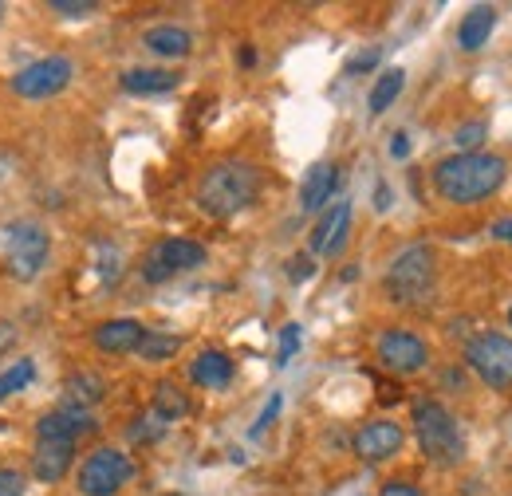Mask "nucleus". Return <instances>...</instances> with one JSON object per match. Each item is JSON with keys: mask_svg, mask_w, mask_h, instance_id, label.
Masks as SVG:
<instances>
[{"mask_svg": "<svg viewBox=\"0 0 512 496\" xmlns=\"http://www.w3.org/2000/svg\"><path fill=\"white\" fill-rule=\"evenodd\" d=\"M493 28H497V8H493V4H477V8H469L465 20H461V28H457V44H461V52H481V48L489 44Z\"/></svg>", "mask_w": 512, "mask_h": 496, "instance_id": "f3484780", "label": "nucleus"}, {"mask_svg": "<svg viewBox=\"0 0 512 496\" xmlns=\"http://www.w3.org/2000/svg\"><path fill=\"white\" fill-rule=\"evenodd\" d=\"M95 430H99V422L91 418V410L64 402L60 410H52L36 422V441H75L83 434H95Z\"/></svg>", "mask_w": 512, "mask_h": 496, "instance_id": "9b49d317", "label": "nucleus"}, {"mask_svg": "<svg viewBox=\"0 0 512 496\" xmlns=\"http://www.w3.org/2000/svg\"><path fill=\"white\" fill-rule=\"evenodd\" d=\"M233 374H237V367L225 351H201L190 367V378L205 390H225L233 382Z\"/></svg>", "mask_w": 512, "mask_h": 496, "instance_id": "a211bd4d", "label": "nucleus"}, {"mask_svg": "<svg viewBox=\"0 0 512 496\" xmlns=\"http://www.w3.org/2000/svg\"><path fill=\"white\" fill-rule=\"evenodd\" d=\"M166 496H182V493H166Z\"/></svg>", "mask_w": 512, "mask_h": 496, "instance_id": "79ce46f5", "label": "nucleus"}, {"mask_svg": "<svg viewBox=\"0 0 512 496\" xmlns=\"http://www.w3.org/2000/svg\"><path fill=\"white\" fill-rule=\"evenodd\" d=\"M150 410H158L166 422H178V418L190 414V398H186L182 386H174V382H158V390H154V406H150Z\"/></svg>", "mask_w": 512, "mask_h": 496, "instance_id": "b1692460", "label": "nucleus"}, {"mask_svg": "<svg viewBox=\"0 0 512 496\" xmlns=\"http://www.w3.org/2000/svg\"><path fill=\"white\" fill-rule=\"evenodd\" d=\"M32 378H36V363L32 359H16L12 367H4L0 371V402L12 398V394H20V390H28Z\"/></svg>", "mask_w": 512, "mask_h": 496, "instance_id": "a878e982", "label": "nucleus"}, {"mask_svg": "<svg viewBox=\"0 0 512 496\" xmlns=\"http://www.w3.org/2000/svg\"><path fill=\"white\" fill-rule=\"evenodd\" d=\"M119 276H123V252L115 245H99V280L115 284Z\"/></svg>", "mask_w": 512, "mask_h": 496, "instance_id": "cd10ccee", "label": "nucleus"}, {"mask_svg": "<svg viewBox=\"0 0 512 496\" xmlns=\"http://www.w3.org/2000/svg\"><path fill=\"white\" fill-rule=\"evenodd\" d=\"M205 245L197 241H186V237H170V241H158V245L146 252L142 260V280L146 284H166L174 280L178 272H193L205 264Z\"/></svg>", "mask_w": 512, "mask_h": 496, "instance_id": "6e6552de", "label": "nucleus"}, {"mask_svg": "<svg viewBox=\"0 0 512 496\" xmlns=\"http://www.w3.org/2000/svg\"><path fill=\"white\" fill-rule=\"evenodd\" d=\"M402 87H406V71H402V67H386L383 75L375 79L371 95H367L371 115H383V111H390V107H394V99L402 95Z\"/></svg>", "mask_w": 512, "mask_h": 496, "instance_id": "5701e85b", "label": "nucleus"}, {"mask_svg": "<svg viewBox=\"0 0 512 496\" xmlns=\"http://www.w3.org/2000/svg\"><path fill=\"white\" fill-rule=\"evenodd\" d=\"M465 363L481 374L485 386L505 390L512 386V339L501 331H481L465 343Z\"/></svg>", "mask_w": 512, "mask_h": 496, "instance_id": "423d86ee", "label": "nucleus"}, {"mask_svg": "<svg viewBox=\"0 0 512 496\" xmlns=\"http://www.w3.org/2000/svg\"><path fill=\"white\" fill-rule=\"evenodd\" d=\"M312 276H316V260H312V252H300V256L288 260V280H292V284H304V280H312Z\"/></svg>", "mask_w": 512, "mask_h": 496, "instance_id": "c756f323", "label": "nucleus"}, {"mask_svg": "<svg viewBox=\"0 0 512 496\" xmlns=\"http://www.w3.org/2000/svg\"><path fill=\"white\" fill-rule=\"evenodd\" d=\"M383 60V52L379 48H367V52H359V56H351V60L343 63V75H363V71H375Z\"/></svg>", "mask_w": 512, "mask_h": 496, "instance_id": "2f4dec72", "label": "nucleus"}, {"mask_svg": "<svg viewBox=\"0 0 512 496\" xmlns=\"http://www.w3.org/2000/svg\"><path fill=\"white\" fill-rule=\"evenodd\" d=\"M300 339H304L300 323H288V327L280 331V351H276V363H280V367H288V363H292V355L300 351Z\"/></svg>", "mask_w": 512, "mask_h": 496, "instance_id": "c85d7f7f", "label": "nucleus"}, {"mask_svg": "<svg viewBox=\"0 0 512 496\" xmlns=\"http://www.w3.org/2000/svg\"><path fill=\"white\" fill-rule=\"evenodd\" d=\"M166 430H170V422H166L158 410H142V414L130 422L127 437L134 441V445H154V441L166 437Z\"/></svg>", "mask_w": 512, "mask_h": 496, "instance_id": "393cba45", "label": "nucleus"}, {"mask_svg": "<svg viewBox=\"0 0 512 496\" xmlns=\"http://www.w3.org/2000/svg\"><path fill=\"white\" fill-rule=\"evenodd\" d=\"M434 248L430 245H406L386 268V296L394 304H422L434 292Z\"/></svg>", "mask_w": 512, "mask_h": 496, "instance_id": "20e7f679", "label": "nucleus"}, {"mask_svg": "<svg viewBox=\"0 0 512 496\" xmlns=\"http://www.w3.org/2000/svg\"><path fill=\"white\" fill-rule=\"evenodd\" d=\"M48 8L60 12V16H67V20H83V16L95 12V0H52Z\"/></svg>", "mask_w": 512, "mask_h": 496, "instance_id": "7c9ffc66", "label": "nucleus"}, {"mask_svg": "<svg viewBox=\"0 0 512 496\" xmlns=\"http://www.w3.org/2000/svg\"><path fill=\"white\" fill-rule=\"evenodd\" d=\"M390 158H398V162L410 158V134H406V130H398V134L390 138Z\"/></svg>", "mask_w": 512, "mask_h": 496, "instance_id": "c9c22d12", "label": "nucleus"}, {"mask_svg": "<svg viewBox=\"0 0 512 496\" xmlns=\"http://www.w3.org/2000/svg\"><path fill=\"white\" fill-rule=\"evenodd\" d=\"M16 343V323H0V355Z\"/></svg>", "mask_w": 512, "mask_h": 496, "instance_id": "4c0bfd02", "label": "nucleus"}, {"mask_svg": "<svg viewBox=\"0 0 512 496\" xmlns=\"http://www.w3.org/2000/svg\"><path fill=\"white\" fill-rule=\"evenodd\" d=\"M64 390H67V402H71V406H83V410H91L95 402H103V394H107V382H103V374L79 371V374H71V378H67Z\"/></svg>", "mask_w": 512, "mask_h": 496, "instance_id": "412c9836", "label": "nucleus"}, {"mask_svg": "<svg viewBox=\"0 0 512 496\" xmlns=\"http://www.w3.org/2000/svg\"><path fill=\"white\" fill-rule=\"evenodd\" d=\"M134 477V461L123 449H95L83 465H79V493L83 496H115Z\"/></svg>", "mask_w": 512, "mask_h": 496, "instance_id": "0eeeda50", "label": "nucleus"}, {"mask_svg": "<svg viewBox=\"0 0 512 496\" xmlns=\"http://www.w3.org/2000/svg\"><path fill=\"white\" fill-rule=\"evenodd\" d=\"M142 44H146L154 56H162V60H182V56L193 52V36L186 28H178V24H154V28L142 36Z\"/></svg>", "mask_w": 512, "mask_h": 496, "instance_id": "6ab92c4d", "label": "nucleus"}, {"mask_svg": "<svg viewBox=\"0 0 512 496\" xmlns=\"http://www.w3.org/2000/svg\"><path fill=\"white\" fill-rule=\"evenodd\" d=\"M142 323L138 319H107V323H99L95 327V347L103 351V355H127L138 347V339H142Z\"/></svg>", "mask_w": 512, "mask_h": 496, "instance_id": "dca6fc26", "label": "nucleus"}, {"mask_svg": "<svg viewBox=\"0 0 512 496\" xmlns=\"http://www.w3.org/2000/svg\"><path fill=\"white\" fill-rule=\"evenodd\" d=\"M509 178V166L501 154H453L442 158L434 166V189L438 197H446L449 205H477L485 197H493L497 189L505 186Z\"/></svg>", "mask_w": 512, "mask_h": 496, "instance_id": "f257e3e1", "label": "nucleus"}, {"mask_svg": "<svg viewBox=\"0 0 512 496\" xmlns=\"http://www.w3.org/2000/svg\"><path fill=\"white\" fill-rule=\"evenodd\" d=\"M414 437H418V449L426 453V461H434L442 469L461 465V457H465V434L438 398L414 402Z\"/></svg>", "mask_w": 512, "mask_h": 496, "instance_id": "7ed1b4c3", "label": "nucleus"}, {"mask_svg": "<svg viewBox=\"0 0 512 496\" xmlns=\"http://www.w3.org/2000/svg\"><path fill=\"white\" fill-rule=\"evenodd\" d=\"M509 323H512V308H509Z\"/></svg>", "mask_w": 512, "mask_h": 496, "instance_id": "37998d69", "label": "nucleus"}, {"mask_svg": "<svg viewBox=\"0 0 512 496\" xmlns=\"http://www.w3.org/2000/svg\"><path fill=\"white\" fill-rule=\"evenodd\" d=\"M335 189H339V166L335 162H316L308 170L304 186H300V209L304 213H320L323 205L335 197Z\"/></svg>", "mask_w": 512, "mask_h": 496, "instance_id": "2eb2a0df", "label": "nucleus"}, {"mask_svg": "<svg viewBox=\"0 0 512 496\" xmlns=\"http://www.w3.org/2000/svg\"><path fill=\"white\" fill-rule=\"evenodd\" d=\"M28 493V477L20 469H0V496H24Z\"/></svg>", "mask_w": 512, "mask_h": 496, "instance_id": "473e14b6", "label": "nucleus"}, {"mask_svg": "<svg viewBox=\"0 0 512 496\" xmlns=\"http://www.w3.org/2000/svg\"><path fill=\"white\" fill-rule=\"evenodd\" d=\"M375 351H379V363L394 374H418L430 367V347H426V339L414 335V331H406V327L383 331Z\"/></svg>", "mask_w": 512, "mask_h": 496, "instance_id": "9d476101", "label": "nucleus"}, {"mask_svg": "<svg viewBox=\"0 0 512 496\" xmlns=\"http://www.w3.org/2000/svg\"><path fill=\"white\" fill-rule=\"evenodd\" d=\"M280 406H284V394H272L268 398V406L260 410V418H256V426H253V437H260L272 422H276V414H280Z\"/></svg>", "mask_w": 512, "mask_h": 496, "instance_id": "72a5a7b5", "label": "nucleus"}, {"mask_svg": "<svg viewBox=\"0 0 512 496\" xmlns=\"http://www.w3.org/2000/svg\"><path fill=\"white\" fill-rule=\"evenodd\" d=\"M485 134H489V123H485V119L461 123L457 130H453V146H457V154H477V146L485 142Z\"/></svg>", "mask_w": 512, "mask_h": 496, "instance_id": "bb28decb", "label": "nucleus"}, {"mask_svg": "<svg viewBox=\"0 0 512 496\" xmlns=\"http://www.w3.org/2000/svg\"><path fill=\"white\" fill-rule=\"evenodd\" d=\"M178 71H166V67H130L123 71V91L127 95H166L178 87Z\"/></svg>", "mask_w": 512, "mask_h": 496, "instance_id": "aec40b11", "label": "nucleus"}, {"mask_svg": "<svg viewBox=\"0 0 512 496\" xmlns=\"http://www.w3.org/2000/svg\"><path fill=\"white\" fill-rule=\"evenodd\" d=\"M71 461H75V441H36V449H32V477L40 485H56V481L67 477Z\"/></svg>", "mask_w": 512, "mask_h": 496, "instance_id": "4468645a", "label": "nucleus"}, {"mask_svg": "<svg viewBox=\"0 0 512 496\" xmlns=\"http://www.w3.org/2000/svg\"><path fill=\"white\" fill-rule=\"evenodd\" d=\"M375 209H379V213H386V209H390V186H386V182H379V186H375Z\"/></svg>", "mask_w": 512, "mask_h": 496, "instance_id": "58836bf2", "label": "nucleus"}, {"mask_svg": "<svg viewBox=\"0 0 512 496\" xmlns=\"http://www.w3.org/2000/svg\"><path fill=\"white\" fill-rule=\"evenodd\" d=\"M402 426L398 422H367L359 434H355V453L363 461H390L398 449H402Z\"/></svg>", "mask_w": 512, "mask_h": 496, "instance_id": "ddd939ff", "label": "nucleus"}, {"mask_svg": "<svg viewBox=\"0 0 512 496\" xmlns=\"http://www.w3.org/2000/svg\"><path fill=\"white\" fill-rule=\"evenodd\" d=\"M71 75H75V63L67 60V56H44V60L28 63V67H20L12 75V91L20 99L40 103V99L60 95L67 83H71Z\"/></svg>", "mask_w": 512, "mask_h": 496, "instance_id": "1a4fd4ad", "label": "nucleus"}, {"mask_svg": "<svg viewBox=\"0 0 512 496\" xmlns=\"http://www.w3.org/2000/svg\"><path fill=\"white\" fill-rule=\"evenodd\" d=\"M379 496H422V489L410 485V481H386L383 489H379Z\"/></svg>", "mask_w": 512, "mask_h": 496, "instance_id": "f704fd0d", "label": "nucleus"}, {"mask_svg": "<svg viewBox=\"0 0 512 496\" xmlns=\"http://www.w3.org/2000/svg\"><path fill=\"white\" fill-rule=\"evenodd\" d=\"M497 241H509L512 245V217H501V221H493V229H489Z\"/></svg>", "mask_w": 512, "mask_h": 496, "instance_id": "e433bc0d", "label": "nucleus"}, {"mask_svg": "<svg viewBox=\"0 0 512 496\" xmlns=\"http://www.w3.org/2000/svg\"><path fill=\"white\" fill-rule=\"evenodd\" d=\"M260 197V170L245 158H225V162H213L197 186V205L201 213L217 217V221H229L237 213H245Z\"/></svg>", "mask_w": 512, "mask_h": 496, "instance_id": "f03ea898", "label": "nucleus"}, {"mask_svg": "<svg viewBox=\"0 0 512 496\" xmlns=\"http://www.w3.org/2000/svg\"><path fill=\"white\" fill-rule=\"evenodd\" d=\"M237 60H241V67H253V63H256V48H249V44H245V48H241V56H237Z\"/></svg>", "mask_w": 512, "mask_h": 496, "instance_id": "ea45409f", "label": "nucleus"}, {"mask_svg": "<svg viewBox=\"0 0 512 496\" xmlns=\"http://www.w3.org/2000/svg\"><path fill=\"white\" fill-rule=\"evenodd\" d=\"M48 252H52V241L44 233V225L36 221H16L4 229V264L16 280H36L48 264Z\"/></svg>", "mask_w": 512, "mask_h": 496, "instance_id": "39448f33", "label": "nucleus"}, {"mask_svg": "<svg viewBox=\"0 0 512 496\" xmlns=\"http://www.w3.org/2000/svg\"><path fill=\"white\" fill-rule=\"evenodd\" d=\"M347 229H351V201H335L320 217V225L312 229L308 248L320 252V256H339L347 245Z\"/></svg>", "mask_w": 512, "mask_h": 496, "instance_id": "f8f14e48", "label": "nucleus"}, {"mask_svg": "<svg viewBox=\"0 0 512 496\" xmlns=\"http://www.w3.org/2000/svg\"><path fill=\"white\" fill-rule=\"evenodd\" d=\"M178 351H182V335H170V331H142V339L134 347V355L142 363H166Z\"/></svg>", "mask_w": 512, "mask_h": 496, "instance_id": "4be33fe9", "label": "nucleus"}, {"mask_svg": "<svg viewBox=\"0 0 512 496\" xmlns=\"http://www.w3.org/2000/svg\"><path fill=\"white\" fill-rule=\"evenodd\" d=\"M0 20H4V4H0Z\"/></svg>", "mask_w": 512, "mask_h": 496, "instance_id": "a19ab883", "label": "nucleus"}]
</instances>
